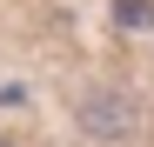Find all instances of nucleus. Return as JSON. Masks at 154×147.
<instances>
[{
	"instance_id": "obj_1",
	"label": "nucleus",
	"mask_w": 154,
	"mask_h": 147,
	"mask_svg": "<svg viewBox=\"0 0 154 147\" xmlns=\"http://www.w3.org/2000/svg\"><path fill=\"white\" fill-rule=\"evenodd\" d=\"M127 114H134V107H127L121 94H87V100H81V127L87 134H127V127H134Z\"/></svg>"
},
{
	"instance_id": "obj_2",
	"label": "nucleus",
	"mask_w": 154,
	"mask_h": 147,
	"mask_svg": "<svg viewBox=\"0 0 154 147\" xmlns=\"http://www.w3.org/2000/svg\"><path fill=\"white\" fill-rule=\"evenodd\" d=\"M114 20L121 27H154V0H114Z\"/></svg>"
},
{
	"instance_id": "obj_3",
	"label": "nucleus",
	"mask_w": 154,
	"mask_h": 147,
	"mask_svg": "<svg viewBox=\"0 0 154 147\" xmlns=\"http://www.w3.org/2000/svg\"><path fill=\"white\" fill-rule=\"evenodd\" d=\"M0 147H14V140H0Z\"/></svg>"
}]
</instances>
